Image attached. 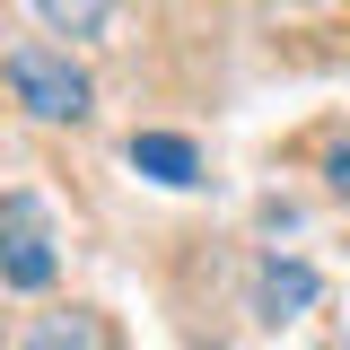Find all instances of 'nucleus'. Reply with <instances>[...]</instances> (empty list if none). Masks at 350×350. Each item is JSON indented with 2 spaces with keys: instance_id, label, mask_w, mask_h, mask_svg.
I'll use <instances>...</instances> for the list:
<instances>
[{
  "instance_id": "nucleus-1",
  "label": "nucleus",
  "mask_w": 350,
  "mask_h": 350,
  "mask_svg": "<svg viewBox=\"0 0 350 350\" xmlns=\"http://www.w3.org/2000/svg\"><path fill=\"white\" fill-rule=\"evenodd\" d=\"M0 79H9V96L36 114V123H88L96 114V88H88V70L62 53V44H9L0 53Z\"/></svg>"
},
{
  "instance_id": "nucleus-2",
  "label": "nucleus",
  "mask_w": 350,
  "mask_h": 350,
  "mask_svg": "<svg viewBox=\"0 0 350 350\" xmlns=\"http://www.w3.org/2000/svg\"><path fill=\"white\" fill-rule=\"evenodd\" d=\"M53 271H62V254H53V219H44L36 193H0V289H53Z\"/></svg>"
},
{
  "instance_id": "nucleus-3",
  "label": "nucleus",
  "mask_w": 350,
  "mask_h": 350,
  "mask_svg": "<svg viewBox=\"0 0 350 350\" xmlns=\"http://www.w3.org/2000/svg\"><path fill=\"white\" fill-rule=\"evenodd\" d=\"M315 298H324V280H315L298 254H271L254 271V315H262V324H289V315H306Z\"/></svg>"
},
{
  "instance_id": "nucleus-4",
  "label": "nucleus",
  "mask_w": 350,
  "mask_h": 350,
  "mask_svg": "<svg viewBox=\"0 0 350 350\" xmlns=\"http://www.w3.org/2000/svg\"><path fill=\"white\" fill-rule=\"evenodd\" d=\"M123 158L149 175V184H167V193H193V184H202V149H193L184 131H131Z\"/></svg>"
},
{
  "instance_id": "nucleus-5",
  "label": "nucleus",
  "mask_w": 350,
  "mask_h": 350,
  "mask_svg": "<svg viewBox=\"0 0 350 350\" xmlns=\"http://www.w3.org/2000/svg\"><path fill=\"white\" fill-rule=\"evenodd\" d=\"M18 350H114V342H105V324H96L88 306H62V315H44Z\"/></svg>"
},
{
  "instance_id": "nucleus-6",
  "label": "nucleus",
  "mask_w": 350,
  "mask_h": 350,
  "mask_svg": "<svg viewBox=\"0 0 350 350\" xmlns=\"http://www.w3.org/2000/svg\"><path fill=\"white\" fill-rule=\"evenodd\" d=\"M36 18L53 27V36L88 44V36H105V18H114V0H36Z\"/></svg>"
},
{
  "instance_id": "nucleus-7",
  "label": "nucleus",
  "mask_w": 350,
  "mask_h": 350,
  "mask_svg": "<svg viewBox=\"0 0 350 350\" xmlns=\"http://www.w3.org/2000/svg\"><path fill=\"white\" fill-rule=\"evenodd\" d=\"M324 184H333V193L350 202V140H342V149H324Z\"/></svg>"
}]
</instances>
